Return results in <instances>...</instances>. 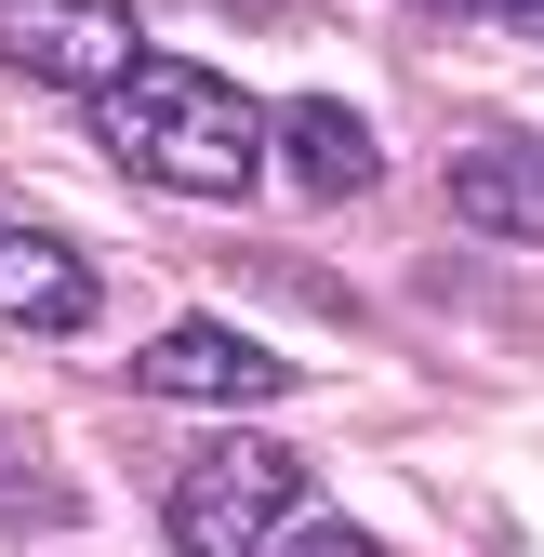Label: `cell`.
Returning a JSON list of instances; mask_svg holds the SVG:
<instances>
[{"label": "cell", "instance_id": "cell-1", "mask_svg": "<svg viewBox=\"0 0 544 557\" xmlns=\"http://www.w3.org/2000/svg\"><path fill=\"white\" fill-rule=\"evenodd\" d=\"M94 147L133 186H173V199H252L265 173V120L226 66H186V53H133L120 81L94 94Z\"/></svg>", "mask_w": 544, "mask_h": 557}, {"label": "cell", "instance_id": "cell-9", "mask_svg": "<svg viewBox=\"0 0 544 557\" xmlns=\"http://www.w3.org/2000/svg\"><path fill=\"white\" fill-rule=\"evenodd\" d=\"M265 557H385V544H372L359 518H293V531L265 544Z\"/></svg>", "mask_w": 544, "mask_h": 557}, {"label": "cell", "instance_id": "cell-7", "mask_svg": "<svg viewBox=\"0 0 544 557\" xmlns=\"http://www.w3.org/2000/svg\"><path fill=\"white\" fill-rule=\"evenodd\" d=\"M265 160H280L293 199H359L372 186V120L332 107V94H293L280 120H265Z\"/></svg>", "mask_w": 544, "mask_h": 557}, {"label": "cell", "instance_id": "cell-2", "mask_svg": "<svg viewBox=\"0 0 544 557\" xmlns=\"http://www.w3.org/2000/svg\"><path fill=\"white\" fill-rule=\"evenodd\" d=\"M293 518H306V465L280 438H213L173 478V544L186 557H265Z\"/></svg>", "mask_w": 544, "mask_h": 557}, {"label": "cell", "instance_id": "cell-3", "mask_svg": "<svg viewBox=\"0 0 544 557\" xmlns=\"http://www.w3.org/2000/svg\"><path fill=\"white\" fill-rule=\"evenodd\" d=\"M133 53H147L133 0H0V66H14L27 94H81L94 107Z\"/></svg>", "mask_w": 544, "mask_h": 557}, {"label": "cell", "instance_id": "cell-6", "mask_svg": "<svg viewBox=\"0 0 544 557\" xmlns=\"http://www.w3.org/2000/svg\"><path fill=\"white\" fill-rule=\"evenodd\" d=\"M452 213L492 239H544V133H452Z\"/></svg>", "mask_w": 544, "mask_h": 557}, {"label": "cell", "instance_id": "cell-10", "mask_svg": "<svg viewBox=\"0 0 544 557\" xmlns=\"http://www.w3.org/2000/svg\"><path fill=\"white\" fill-rule=\"evenodd\" d=\"M505 14H518V27H531V40H544V0H505Z\"/></svg>", "mask_w": 544, "mask_h": 557}, {"label": "cell", "instance_id": "cell-5", "mask_svg": "<svg viewBox=\"0 0 544 557\" xmlns=\"http://www.w3.org/2000/svg\"><path fill=\"white\" fill-rule=\"evenodd\" d=\"M94 252L81 239H53V226H0V332H40V345H66L94 319Z\"/></svg>", "mask_w": 544, "mask_h": 557}, {"label": "cell", "instance_id": "cell-4", "mask_svg": "<svg viewBox=\"0 0 544 557\" xmlns=\"http://www.w3.org/2000/svg\"><path fill=\"white\" fill-rule=\"evenodd\" d=\"M133 385H147V398H199V411H265L293 372L265 359L252 332H226V319H173V332L133 345Z\"/></svg>", "mask_w": 544, "mask_h": 557}, {"label": "cell", "instance_id": "cell-11", "mask_svg": "<svg viewBox=\"0 0 544 557\" xmlns=\"http://www.w3.org/2000/svg\"><path fill=\"white\" fill-rule=\"evenodd\" d=\"M438 14H505V0H438Z\"/></svg>", "mask_w": 544, "mask_h": 557}, {"label": "cell", "instance_id": "cell-8", "mask_svg": "<svg viewBox=\"0 0 544 557\" xmlns=\"http://www.w3.org/2000/svg\"><path fill=\"white\" fill-rule=\"evenodd\" d=\"M66 505H81V492H66V478H53V465L14 438V425H0V531H53Z\"/></svg>", "mask_w": 544, "mask_h": 557}]
</instances>
